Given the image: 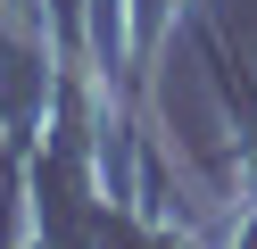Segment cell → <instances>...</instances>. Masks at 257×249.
Segmentation results:
<instances>
[{
  "instance_id": "6da1fadb",
  "label": "cell",
  "mask_w": 257,
  "mask_h": 249,
  "mask_svg": "<svg viewBox=\"0 0 257 249\" xmlns=\"http://www.w3.org/2000/svg\"><path fill=\"white\" fill-rule=\"evenodd\" d=\"M183 0H124V108H133L141 158H158V75H166Z\"/></svg>"
}]
</instances>
